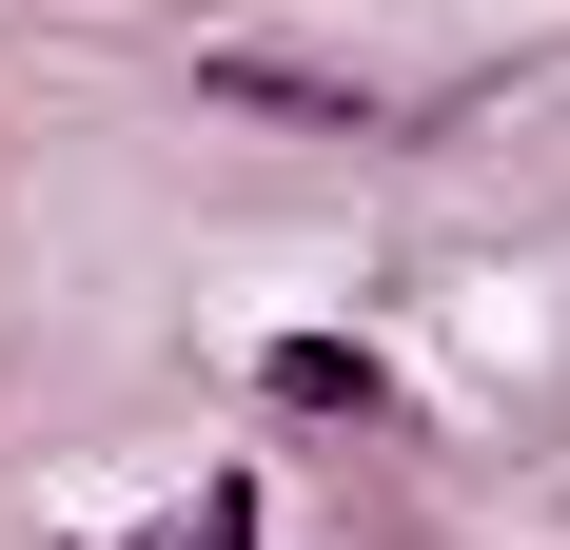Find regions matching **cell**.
Returning a JSON list of instances; mask_svg holds the SVG:
<instances>
[{
  "label": "cell",
  "mask_w": 570,
  "mask_h": 550,
  "mask_svg": "<svg viewBox=\"0 0 570 550\" xmlns=\"http://www.w3.org/2000/svg\"><path fill=\"white\" fill-rule=\"evenodd\" d=\"M256 393H276V413H315V433H374V413H394V354H374V334H276V354H256Z\"/></svg>",
  "instance_id": "cell-1"
},
{
  "label": "cell",
  "mask_w": 570,
  "mask_h": 550,
  "mask_svg": "<svg viewBox=\"0 0 570 550\" xmlns=\"http://www.w3.org/2000/svg\"><path fill=\"white\" fill-rule=\"evenodd\" d=\"M79 550H256V492H236V472H217V492H197V511H158V531H79Z\"/></svg>",
  "instance_id": "cell-3"
},
{
  "label": "cell",
  "mask_w": 570,
  "mask_h": 550,
  "mask_svg": "<svg viewBox=\"0 0 570 550\" xmlns=\"http://www.w3.org/2000/svg\"><path fill=\"white\" fill-rule=\"evenodd\" d=\"M197 79H217V99H256V118H315V138H374V99H354V79H295V59H256V40H217Z\"/></svg>",
  "instance_id": "cell-2"
}]
</instances>
